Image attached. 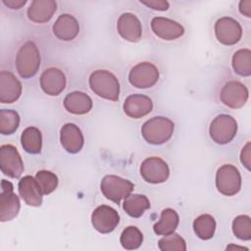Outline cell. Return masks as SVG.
I'll return each instance as SVG.
<instances>
[{
    "label": "cell",
    "instance_id": "7c38bea8",
    "mask_svg": "<svg viewBox=\"0 0 251 251\" xmlns=\"http://www.w3.org/2000/svg\"><path fill=\"white\" fill-rule=\"evenodd\" d=\"M249 97L248 88L240 81H227L221 89V102L230 109L242 108Z\"/></svg>",
    "mask_w": 251,
    "mask_h": 251
},
{
    "label": "cell",
    "instance_id": "836d02e7",
    "mask_svg": "<svg viewBox=\"0 0 251 251\" xmlns=\"http://www.w3.org/2000/svg\"><path fill=\"white\" fill-rule=\"evenodd\" d=\"M140 3L155 11H167L170 8V3L166 0H140Z\"/></svg>",
    "mask_w": 251,
    "mask_h": 251
},
{
    "label": "cell",
    "instance_id": "f546056e",
    "mask_svg": "<svg viewBox=\"0 0 251 251\" xmlns=\"http://www.w3.org/2000/svg\"><path fill=\"white\" fill-rule=\"evenodd\" d=\"M20 126V115L11 109L0 110V133L4 135L13 134Z\"/></svg>",
    "mask_w": 251,
    "mask_h": 251
},
{
    "label": "cell",
    "instance_id": "6da1fadb",
    "mask_svg": "<svg viewBox=\"0 0 251 251\" xmlns=\"http://www.w3.org/2000/svg\"><path fill=\"white\" fill-rule=\"evenodd\" d=\"M89 87L100 98L118 101L120 96V82L117 76L107 70H95L88 78Z\"/></svg>",
    "mask_w": 251,
    "mask_h": 251
},
{
    "label": "cell",
    "instance_id": "e0dca14e",
    "mask_svg": "<svg viewBox=\"0 0 251 251\" xmlns=\"http://www.w3.org/2000/svg\"><path fill=\"white\" fill-rule=\"evenodd\" d=\"M23 86L16 75L9 71L0 72V102L12 104L22 95Z\"/></svg>",
    "mask_w": 251,
    "mask_h": 251
},
{
    "label": "cell",
    "instance_id": "8fae6325",
    "mask_svg": "<svg viewBox=\"0 0 251 251\" xmlns=\"http://www.w3.org/2000/svg\"><path fill=\"white\" fill-rule=\"evenodd\" d=\"M0 168L1 172L11 178H19L24 173L23 159L14 145L0 146Z\"/></svg>",
    "mask_w": 251,
    "mask_h": 251
},
{
    "label": "cell",
    "instance_id": "d6986e66",
    "mask_svg": "<svg viewBox=\"0 0 251 251\" xmlns=\"http://www.w3.org/2000/svg\"><path fill=\"white\" fill-rule=\"evenodd\" d=\"M60 142L68 153L76 154L83 147L84 137L75 124L67 123L60 129Z\"/></svg>",
    "mask_w": 251,
    "mask_h": 251
},
{
    "label": "cell",
    "instance_id": "d4e9b609",
    "mask_svg": "<svg viewBox=\"0 0 251 251\" xmlns=\"http://www.w3.org/2000/svg\"><path fill=\"white\" fill-rule=\"evenodd\" d=\"M149 208L150 201L143 194L130 193L123 202V209L131 218H140Z\"/></svg>",
    "mask_w": 251,
    "mask_h": 251
},
{
    "label": "cell",
    "instance_id": "4dcf8cb0",
    "mask_svg": "<svg viewBox=\"0 0 251 251\" xmlns=\"http://www.w3.org/2000/svg\"><path fill=\"white\" fill-rule=\"evenodd\" d=\"M34 178L42 195H48L52 193L57 188L59 183V178L57 175L47 170L38 171Z\"/></svg>",
    "mask_w": 251,
    "mask_h": 251
},
{
    "label": "cell",
    "instance_id": "44dd1931",
    "mask_svg": "<svg viewBox=\"0 0 251 251\" xmlns=\"http://www.w3.org/2000/svg\"><path fill=\"white\" fill-rule=\"evenodd\" d=\"M57 10V3L54 0H33L29 4L27 18L36 24L49 22Z\"/></svg>",
    "mask_w": 251,
    "mask_h": 251
},
{
    "label": "cell",
    "instance_id": "52a82bcc",
    "mask_svg": "<svg viewBox=\"0 0 251 251\" xmlns=\"http://www.w3.org/2000/svg\"><path fill=\"white\" fill-rule=\"evenodd\" d=\"M158 68L150 62H141L133 66L128 73L129 83L139 89L150 88L159 79Z\"/></svg>",
    "mask_w": 251,
    "mask_h": 251
},
{
    "label": "cell",
    "instance_id": "f1b7e54d",
    "mask_svg": "<svg viewBox=\"0 0 251 251\" xmlns=\"http://www.w3.org/2000/svg\"><path fill=\"white\" fill-rule=\"evenodd\" d=\"M120 242L125 249L135 250L142 245L143 234L138 227L134 226H129L122 231L120 236Z\"/></svg>",
    "mask_w": 251,
    "mask_h": 251
},
{
    "label": "cell",
    "instance_id": "4316f807",
    "mask_svg": "<svg viewBox=\"0 0 251 251\" xmlns=\"http://www.w3.org/2000/svg\"><path fill=\"white\" fill-rule=\"evenodd\" d=\"M194 233L202 240L211 239L216 231V220L210 214H203L198 216L192 224Z\"/></svg>",
    "mask_w": 251,
    "mask_h": 251
},
{
    "label": "cell",
    "instance_id": "30bf717a",
    "mask_svg": "<svg viewBox=\"0 0 251 251\" xmlns=\"http://www.w3.org/2000/svg\"><path fill=\"white\" fill-rule=\"evenodd\" d=\"M214 29L217 40L226 46L238 43L242 37V27L240 24L231 17L220 18L215 23Z\"/></svg>",
    "mask_w": 251,
    "mask_h": 251
},
{
    "label": "cell",
    "instance_id": "ba28073f",
    "mask_svg": "<svg viewBox=\"0 0 251 251\" xmlns=\"http://www.w3.org/2000/svg\"><path fill=\"white\" fill-rule=\"evenodd\" d=\"M21 208L19 196L14 192V185L6 179L1 180L0 221L2 223L14 220Z\"/></svg>",
    "mask_w": 251,
    "mask_h": 251
},
{
    "label": "cell",
    "instance_id": "5b68a950",
    "mask_svg": "<svg viewBox=\"0 0 251 251\" xmlns=\"http://www.w3.org/2000/svg\"><path fill=\"white\" fill-rule=\"evenodd\" d=\"M237 122L227 114H220L214 118L209 126V134L212 140L220 145L229 143L236 135Z\"/></svg>",
    "mask_w": 251,
    "mask_h": 251
},
{
    "label": "cell",
    "instance_id": "74e56055",
    "mask_svg": "<svg viewBox=\"0 0 251 251\" xmlns=\"http://www.w3.org/2000/svg\"><path fill=\"white\" fill-rule=\"evenodd\" d=\"M226 249H240V250H248V248L246 247H243V246H238V245H233V244H230L228 246H226Z\"/></svg>",
    "mask_w": 251,
    "mask_h": 251
},
{
    "label": "cell",
    "instance_id": "3957f363",
    "mask_svg": "<svg viewBox=\"0 0 251 251\" xmlns=\"http://www.w3.org/2000/svg\"><path fill=\"white\" fill-rule=\"evenodd\" d=\"M40 63L41 57L37 45L33 41L25 42L20 47L15 60L20 76L25 79L34 76L40 68Z\"/></svg>",
    "mask_w": 251,
    "mask_h": 251
},
{
    "label": "cell",
    "instance_id": "8d00e7d4",
    "mask_svg": "<svg viewBox=\"0 0 251 251\" xmlns=\"http://www.w3.org/2000/svg\"><path fill=\"white\" fill-rule=\"evenodd\" d=\"M2 3L12 9V10H19L26 4L25 0H2Z\"/></svg>",
    "mask_w": 251,
    "mask_h": 251
},
{
    "label": "cell",
    "instance_id": "7a4b0ae2",
    "mask_svg": "<svg viewBox=\"0 0 251 251\" xmlns=\"http://www.w3.org/2000/svg\"><path fill=\"white\" fill-rule=\"evenodd\" d=\"M175 130V124L169 118L157 116L146 121L141 127L144 140L152 145H161L171 139Z\"/></svg>",
    "mask_w": 251,
    "mask_h": 251
},
{
    "label": "cell",
    "instance_id": "277c9868",
    "mask_svg": "<svg viewBox=\"0 0 251 251\" xmlns=\"http://www.w3.org/2000/svg\"><path fill=\"white\" fill-rule=\"evenodd\" d=\"M100 189L108 200L120 204L123 199L133 191L134 184L130 180L119 176L107 175L100 182Z\"/></svg>",
    "mask_w": 251,
    "mask_h": 251
},
{
    "label": "cell",
    "instance_id": "1f68e13d",
    "mask_svg": "<svg viewBox=\"0 0 251 251\" xmlns=\"http://www.w3.org/2000/svg\"><path fill=\"white\" fill-rule=\"evenodd\" d=\"M232 232L240 240L248 241L251 239V218L248 215L235 217L231 225Z\"/></svg>",
    "mask_w": 251,
    "mask_h": 251
},
{
    "label": "cell",
    "instance_id": "83f0119b",
    "mask_svg": "<svg viewBox=\"0 0 251 251\" xmlns=\"http://www.w3.org/2000/svg\"><path fill=\"white\" fill-rule=\"evenodd\" d=\"M231 66L237 75L241 76L251 75V51L248 48H242L234 52L231 58Z\"/></svg>",
    "mask_w": 251,
    "mask_h": 251
},
{
    "label": "cell",
    "instance_id": "e575fe53",
    "mask_svg": "<svg viewBox=\"0 0 251 251\" xmlns=\"http://www.w3.org/2000/svg\"><path fill=\"white\" fill-rule=\"evenodd\" d=\"M240 162L247 171L251 170V143L248 141L240 152Z\"/></svg>",
    "mask_w": 251,
    "mask_h": 251
},
{
    "label": "cell",
    "instance_id": "d6a6232c",
    "mask_svg": "<svg viewBox=\"0 0 251 251\" xmlns=\"http://www.w3.org/2000/svg\"><path fill=\"white\" fill-rule=\"evenodd\" d=\"M158 248L161 251H186V242L178 233L173 232L163 235L158 241Z\"/></svg>",
    "mask_w": 251,
    "mask_h": 251
},
{
    "label": "cell",
    "instance_id": "ac0fdd59",
    "mask_svg": "<svg viewBox=\"0 0 251 251\" xmlns=\"http://www.w3.org/2000/svg\"><path fill=\"white\" fill-rule=\"evenodd\" d=\"M123 110L128 118L137 120L145 117L153 110V102L147 95L139 93L130 94L126 98Z\"/></svg>",
    "mask_w": 251,
    "mask_h": 251
},
{
    "label": "cell",
    "instance_id": "4fadbf2b",
    "mask_svg": "<svg viewBox=\"0 0 251 251\" xmlns=\"http://www.w3.org/2000/svg\"><path fill=\"white\" fill-rule=\"evenodd\" d=\"M120 223V215L116 209L108 205L96 207L91 214V225L95 230L107 234L112 232Z\"/></svg>",
    "mask_w": 251,
    "mask_h": 251
},
{
    "label": "cell",
    "instance_id": "484cf974",
    "mask_svg": "<svg viewBox=\"0 0 251 251\" xmlns=\"http://www.w3.org/2000/svg\"><path fill=\"white\" fill-rule=\"evenodd\" d=\"M21 144L28 154H39L42 149V134L35 126H27L21 135Z\"/></svg>",
    "mask_w": 251,
    "mask_h": 251
},
{
    "label": "cell",
    "instance_id": "ffe728a7",
    "mask_svg": "<svg viewBox=\"0 0 251 251\" xmlns=\"http://www.w3.org/2000/svg\"><path fill=\"white\" fill-rule=\"evenodd\" d=\"M52 30L54 35L63 41H71L79 33V24L72 14L60 15L53 24Z\"/></svg>",
    "mask_w": 251,
    "mask_h": 251
},
{
    "label": "cell",
    "instance_id": "9c48e42d",
    "mask_svg": "<svg viewBox=\"0 0 251 251\" xmlns=\"http://www.w3.org/2000/svg\"><path fill=\"white\" fill-rule=\"evenodd\" d=\"M140 176L142 178L152 184L163 183L170 176V168L168 164L160 157L152 156L146 158L140 165Z\"/></svg>",
    "mask_w": 251,
    "mask_h": 251
},
{
    "label": "cell",
    "instance_id": "d590c367",
    "mask_svg": "<svg viewBox=\"0 0 251 251\" xmlns=\"http://www.w3.org/2000/svg\"><path fill=\"white\" fill-rule=\"evenodd\" d=\"M240 14L247 18H251V0H242L238 4Z\"/></svg>",
    "mask_w": 251,
    "mask_h": 251
},
{
    "label": "cell",
    "instance_id": "2e32d148",
    "mask_svg": "<svg viewBox=\"0 0 251 251\" xmlns=\"http://www.w3.org/2000/svg\"><path fill=\"white\" fill-rule=\"evenodd\" d=\"M118 33L126 41L138 42L142 36V26L139 19L132 13H123L117 21Z\"/></svg>",
    "mask_w": 251,
    "mask_h": 251
},
{
    "label": "cell",
    "instance_id": "7402d4cb",
    "mask_svg": "<svg viewBox=\"0 0 251 251\" xmlns=\"http://www.w3.org/2000/svg\"><path fill=\"white\" fill-rule=\"evenodd\" d=\"M18 190L24 202L31 207H39L42 204V193L31 176H23L18 183Z\"/></svg>",
    "mask_w": 251,
    "mask_h": 251
},
{
    "label": "cell",
    "instance_id": "603a6c76",
    "mask_svg": "<svg viewBox=\"0 0 251 251\" xmlns=\"http://www.w3.org/2000/svg\"><path fill=\"white\" fill-rule=\"evenodd\" d=\"M92 106V99L82 91H73L64 99V108L74 115H85L91 111Z\"/></svg>",
    "mask_w": 251,
    "mask_h": 251
},
{
    "label": "cell",
    "instance_id": "cb8c5ba5",
    "mask_svg": "<svg viewBox=\"0 0 251 251\" xmlns=\"http://www.w3.org/2000/svg\"><path fill=\"white\" fill-rule=\"evenodd\" d=\"M178 224L177 212L172 208H166L161 212L160 220L153 226V230L157 235H168L176 231Z\"/></svg>",
    "mask_w": 251,
    "mask_h": 251
},
{
    "label": "cell",
    "instance_id": "5bb4252c",
    "mask_svg": "<svg viewBox=\"0 0 251 251\" xmlns=\"http://www.w3.org/2000/svg\"><path fill=\"white\" fill-rule=\"evenodd\" d=\"M40 87L49 96L60 95L66 85L67 78L63 71L58 68H48L40 75Z\"/></svg>",
    "mask_w": 251,
    "mask_h": 251
},
{
    "label": "cell",
    "instance_id": "9a60e30c",
    "mask_svg": "<svg viewBox=\"0 0 251 251\" xmlns=\"http://www.w3.org/2000/svg\"><path fill=\"white\" fill-rule=\"evenodd\" d=\"M150 25L156 36L167 41L177 39L184 33V27L179 23L165 17L153 18Z\"/></svg>",
    "mask_w": 251,
    "mask_h": 251
},
{
    "label": "cell",
    "instance_id": "8992f818",
    "mask_svg": "<svg viewBox=\"0 0 251 251\" xmlns=\"http://www.w3.org/2000/svg\"><path fill=\"white\" fill-rule=\"evenodd\" d=\"M241 175L238 169L231 164L221 166L216 173V187L225 196H234L241 189Z\"/></svg>",
    "mask_w": 251,
    "mask_h": 251
}]
</instances>
